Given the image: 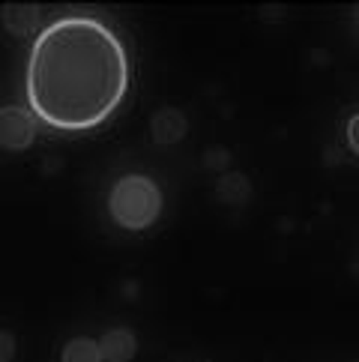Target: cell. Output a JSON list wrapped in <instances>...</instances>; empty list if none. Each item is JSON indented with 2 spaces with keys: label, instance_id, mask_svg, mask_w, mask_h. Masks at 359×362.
<instances>
[{
  "label": "cell",
  "instance_id": "5",
  "mask_svg": "<svg viewBox=\"0 0 359 362\" xmlns=\"http://www.w3.org/2000/svg\"><path fill=\"white\" fill-rule=\"evenodd\" d=\"M99 347L105 362H132L138 354V339L129 327H111L99 335Z\"/></svg>",
  "mask_w": 359,
  "mask_h": 362
},
{
  "label": "cell",
  "instance_id": "10",
  "mask_svg": "<svg viewBox=\"0 0 359 362\" xmlns=\"http://www.w3.org/2000/svg\"><path fill=\"white\" fill-rule=\"evenodd\" d=\"M344 141H348V147H351L353 156H359V111L351 114L348 126H344Z\"/></svg>",
  "mask_w": 359,
  "mask_h": 362
},
{
  "label": "cell",
  "instance_id": "8",
  "mask_svg": "<svg viewBox=\"0 0 359 362\" xmlns=\"http://www.w3.org/2000/svg\"><path fill=\"white\" fill-rule=\"evenodd\" d=\"M60 362H105L102 359L99 339H87V335L69 339L60 351Z\"/></svg>",
  "mask_w": 359,
  "mask_h": 362
},
{
  "label": "cell",
  "instance_id": "4",
  "mask_svg": "<svg viewBox=\"0 0 359 362\" xmlns=\"http://www.w3.org/2000/svg\"><path fill=\"white\" fill-rule=\"evenodd\" d=\"M150 135L159 147H174L189 135V120L180 108H159L150 120Z\"/></svg>",
  "mask_w": 359,
  "mask_h": 362
},
{
  "label": "cell",
  "instance_id": "1",
  "mask_svg": "<svg viewBox=\"0 0 359 362\" xmlns=\"http://www.w3.org/2000/svg\"><path fill=\"white\" fill-rule=\"evenodd\" d=\"M132 60L123 36L93 12H63L33 36L24 99L54 132H90L123 108Z\"/></svg>",
  "mask_w": 359,
  "mask_h": 362
},
{
  "label": "cell",
  "instance_id": "9",
  "mask_svg": "<svg viewBox=\"0 0 359 362\" xmlns=\"http://www.w3.org/2000/svg\"><path fill=\"white\" fill-rule=\"evenodd\" d=\"M18 354V341L9 329H0V362H12Z\"/></svg>",
  "mask_w": 359,
  "mask_h": 362
},
{
  "label": "cell",
  "instance_id": "2",
  "mask_svg": "<svg viewBox=\"0 0 359 362\" xmlns=\"http://www.w3.org/2000/svg\"><path fill=\"white\" fill-rule=\"evenodd\" d=\"M162 189L156 180L147 174H120L114 180L108 192V216L111 222L129 230V234H141L150 230L162 216Z\"/></svg>",
  "mask_w": 359,
  "mask_h": 362
},
{
  "label": "cell",
  "instance_id": "6",
  "mask_svg": "<svg viewBox=\"0 0 359 362\" xmlns=\"http://www.w3.org/2000/svg\"><path fill=\"white\" fill-rule=\"evenodd\" d=\"M40 16L42 9L40 6H4L0 18H4V28L12 33V36H30L40 24ZM40 33V30H36Z\"/></svg>",
  "mask_w": 359,
  "mask_h": 362
},
{
  "label": "cell",
  "instance_id": "7",
  "mask_svg": "<svg viewBox=\"0 0 359 362\" xmlns=\"http://www.w3.org/2000/svg\"><path fill=\"white\" fill-rule=\"evenodd\" d=\"M216 195H219V201L228 204V206H242V204L249 201V195H252V186H249L246 174L230 171V174H225L219 180V186H216Z\"/></svg>",
  "mask_w": 359,
  "mask_h": 362
},
{
  "label": "cell",
  "instance_id": "3",
  "mask_svg": "<svg viewBox=\"0 0 359 362\" xmlns=\"http://www.w3.org/2000/svg\"><path fill=\"white\" fill-rule=\"evenodd\" d=\"M40 120L28 105H4L0 108V147L9 153H24L36 144Z\"/></svg>",
  "mask_w": 359,
  "mask_h": 362
}]
</instances>
